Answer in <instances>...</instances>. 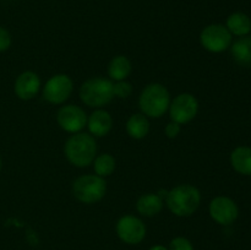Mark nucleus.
I'll list each match as a JSON object with an SVG mask.
<instances>
[{"label": "nucleus", "instance_id": "obj_1", "mask_svg": "<svg viewBox=\"0 0 251 250\" xmlns=\"http://www.w3.org/2000/svg\"><path fill=\"white\" fill-rule=\"evenodd\" d=\"M64 154L69 163L77 168H85L93 163L97 154V142L91 134L76 132L64 145Z\"/></svg>", "mask_w": 251, "mask_h": 250}, {"label": "nucleus", "instance_id": "obj_2", "mask_svg": "<svg viewBox=\"0 0 251 250\" xmlns=\"http://www.w3.org/2000/svg\"><path fill=\"white\" fill-rule=\"evenodd\" d=\"M201 203V193L191 184H179L168 190L166 205L178 217H189L198 211Z\"/></svg>", "mask_w": 251, "mask_h": 250}, {"label": "nucleus", "instance_id": "obj_3", "mask_svg": "<svg viewBox=\"0 0 251 250\" xmlns=\"http://www.w3.org/2000/svg\"><path fill=\"white\" fill-rule=\"evenodd\" d=\"M171 100V93L166 86L158 82H152L145 86L140 93L139 107L142 114L147 118L158 119L168 112Z\"/></svg>", "mask_w": 251, "mask_h": 250}, {"label": "nucleus", "instance_id": "obj_4", "mask_svg": "<svg viewBox=\"0 0 251 250\" xmlns=\"http://www.w3.org/2000/svg\"><path fill=\"white\" fill-rule=\"evenodd\" d=\"M78 93L82 103L100 109L114 98V82L105 77H91L81 85Z\"/></svg>", "mask_w": 251, "mask_h": 250}, {"label": "nucleus", "instance_id": "obj_5", "mask_svg": "<svg viewBox=\"0 0 251 250\" xmlns=\"http://www.w3.org/2000/svg\"><path fill=\"white\" fill-rule=\"evenodd\" d=\"M73 195L82 203L92 205L100 202L107 193V181L97 174H85L74 180Z\"/></svg>", "mask_w": 251, "mask_h": 250}, {"label": "nucleus", "instance_id": "obj_6", "mask_svg": "<svg viewBox=\"0 0 251 250\" xmlns=\"http://www.w3.org/2000/svg\"><path fill=\"white\" fill-rule=\"evenodd\" d=\"M233 36L225 25L211 24L200 33V43L210 53H222L230 48Z\"/></svg>", "mask_w": 251, "mask_h": 250}, {"label": "nucleus", "instance_id": "obj_7", "mask_svg": "<svg viewBox=\"0 0 251 250\" xmlns=\"http://www.w3.org/2000/svg\"><path fill=\"white\" fill-rule=\"evenodd\" d=\"M74 91V82L66 74H56L51 76L43 86L42 95L48 103L59 105L69 100Z\"/></svg>", "mask_w": 251, "mask_h": 250}, {"label": "nucleus", "instance_id": "obj_8", "mask_svg": "<svg viewBox=\"0 0 251 250\" xmlns=\"http://www.w3.org/2000/svg\"><path fill=\"white\" fill-rule=\"evenodd\" d=\"M118 238L127 245H137L146 237V225L141 218L134 215H125L115 225Z\"/></svg>", "mask_w": 251, "mask_h": 250}, {"label": "nucleus", "instance_id": "obj_9", "mask_svg": "<svg viewBox=\"0 0 251 250\" xmlns=\"http://www.w3.org/2000/svg\"><path fill=\"white\" fill-rule=\"evenodd\" d=\"M168 112L172 122L185 125L195 119L198 115L199 102L191 93H180L173 100H171Z\"/></svg>", "mask_w": 251, "mask_h": 250}, {"label": "nucleus", "instance_id": "obj_10", "mask_svg": "<svg viewBox=\"0 0 251 250\" xmlns=\"http://www.w3.org/2000/svg\"><path fill=\"white\" fill-rule=\"evenodd\" d=\"M87 118L85 110L75 104L63 105L56 113V122L59 126L70 134L81 132V130L85 129L87 125Z\"/></svg>", "mask_w": 251, "mask_h": 250}, {"label": "nucleus", "instance_id": "obj_11", "mask_svg": "<svg viewBox=\"0 0 251 250\" xmlns=\"http://www.w3.org/2000/svg\"><path fill=\"white\" fill-rule=\"evenodd\" d=\"M208 213L218 225H230L237 221L239 216V208L233 199L228 196H217L211 200Z\"/></svg>", "mask_w": 251, "mask_h": 250}, {"label": "nucleus", "instance_id": "obj_12", "mask_svg": "<svg viewBox=\"0 0 251 250\" xmlns=\"http://www.w3.org/2000/svg\"><path fill=\"white\" fill-rule=\"evenodd\" d=\"M39 90H41V78L34 71H24L15 80L14 91L20 100H32L38 95Z\"/></svg>", "mask_w": 251, "mask_h": 250}, {"label": "nucleus", "instance_id": "obj_13", "mask_svg": "<svg viewBox=\"0 0 251 250\" xmlns=\"http://www.w3.org/2000/svg\"><path fill=\"white\" fill-rule=\"evenodd\" d=\"M88 131L93 137H103L109 134L113 127V118L109 112L102 109H96L95 112L91 113L90 117L87 118Z\"/></svg>", "mask_w": 251, "mask_h": 250}, {"label": "nucleus", "instance_id": "obj_14", "mask_svg": "<svg viewBox=\"0 0 251 250\" xmlns=\"http://www.w3.org/2000/svg\"><path fill=\"white\" fill-rule=\"evenodd\" d=\"M136 210L141 216L153 217L163 210V199L158 194H144L137 199Z\"/></svg>", "mask_w": 251, "mask_h": 250}, {"label": "nucleus", "instance_id": "obj_15", "mask_svg": "<svg viewBox=\"0 0 251 250\" xmlns=\"http://www.w3.org/2000/svg\"><path fill=\"white\" fill-rule=\"evenodd\" d=\"M230 54L238 65L243 68L251 66V36L239 37L230 44Z\"/></svg>", "mask_w": 251, "mask_h": 250}, {"label": "nucleus", "instance_id": "obj_16", "mask_svg": "<svg viewBox=\"0 0 251 250\" xmlns=\"http://www.w3.org/2000/svg\"><path fill=\"white\" fill-rule=\"evenodd\" d=\"M230 164L237 173L251 175V147L238 146L230 153Z\"/></svg>", "mask_w": 251, "mask_h": 250}, {"label": "nucleus", "instance_id": "obj_17", "mask_svg": "<svg viewBox=\"0 0 251 250\" xmlns=\"http://www.w3.org/2000/svg\"><path fill=\"white\" fill-rule=\"evenodd\" d=\"M226 27H227L232 36H249L251 32V19L244 12H233L227 17Z\"/></svg>", "mask_w": 251, "mask_h": 250}, {"label": "nucleus", "instance_id": "obj_18", "mask_svg": "<svg viewBox=\"0 0 251 250\" xmlns=\"http://www.w3.org/2000/svg\"><path fill=\"white\" fill-rule=\"evenodd\" d=\"M125 129H126L127 135L131 139H145L150 132L149 118L145 114H142V113H135V114L130 115V118L127 119Z\"/></svg>", "mask_w": 251, "mask_h": 250}, {"label": "nucleus", "instance_id": "obj_19", "mask_svg": "<svg viewBox=\"0 0 251 250\" xmlns=\"http://www.w3.org/2000/svg\"><path fill=\"white\" fill-rule=\"evenodd\" d=\"M131 61L125 55H117L108 64V76L112 81L126 80L127 76L131 74Z\"/></svg>", "mask_w": 251, "mask_h": 250}, {"label": "nucleus", "instance_id": "obj_20", "mask_svg": "<svg viewBox=\"0 0 251 250\" xmlns=\"http://www.w3.org/2000/svg\"><path fill=\"white\" fill-rule=\"evenodd\" d=\"M115 167H117V162L115 158L110 153H100L96 156L95 161H93V169L97 175L105 178L114 173Z\"/></svg>", "mask_w": 251, "mask_h": 250}, {"label": "nucleus", "instance_id": "obj_21", "mask_svg": "<svg viewBox=\"0 0 251 250\" xmlns=\"http://www.w3.org/2000/svg\"><path fill=\"white\" fill-rule=\"evenodd\" d=\"M132 93V85L126 80L117 81L114 83V97L117 98H124L130 97Z\"/></svg>", "mask_w": 251, "mask_h": 250}, {"label": "nucleus", "instance_id": "obj_22", "mask_svg": "<svg viewBox=\"0 0 251 250\" xmlns=\"http://www.w3.org/2000/svg\"><path fill=\"white\" fill-rule=\"evenodd\" d=\"M168 250H194V245L188 238L176 237L169 243Z\"/></svg>", "mask_w": 251, "mask_h": 250}, {"label": "nucleus", "instance_id": "obj_23", "mask_svg": "<svg viewBox=\"0 0 251 250\" xmlns=\"http://www.w3.org/2000/svg\"><path fill=\"white\" fill-rule=\"evenodd\" d=\"M11 46V34L6 28L0 26V53L7 50Z\"/></svg>", "mask_w": 251, "mask_h": 250}, {"label": "nucleus", "instance_id": "obj_24", "mask_svg": "<svg viewBox=\"0 0 251 250\" xmlns=\"http://www.w3.org/2000/svg\"><path fill=\"white\" fill-rule=\"evenodd\" d=\"M180 124L174 122L168 123V124L166 125V129H164V134H166V136L168 137V139H176V137H178V135L180 134Z\"/></svg>", "mask_w": 251, "mask_h": 250}, {"label": "nucleus", "instance_id": "obj_25", "mask_svg": "<svg viewBox=\"0 0 251 250\" xmlns=\"http://www.w3.org/2000/svg\"><path fill=\"white\" fill-rule=\"evenodd\" d=\"M150 250H168V248L164 247V245L162 244H156V245H152V247L150 248Z\"/></svg>", "mask_w": 251, "mask_h": 250}, {"label": "nucleus", "instance_id": "obj_26", "mask_svg": "<svg viewBox=\"0 0 251 250\" xmlns=\"http://www.w3.org/2000/svg\"><path fill=\"white\" fill-rule=\"evenodd\" d=\"M1 166H2V162H1V158H0V171H1Z\"/></svg>", "mask_w": 251, "mask_h": 250}]
</instances>
